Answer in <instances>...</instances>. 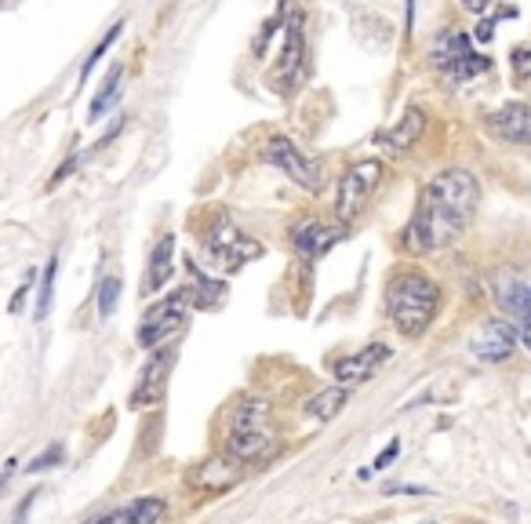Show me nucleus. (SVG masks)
Masks as SVG:
<instances>
[{"label":"nucleus","mask_w":531,"mask_h":524,"mask_svg":"<svg viewBox=\"0 0 531 524\" xmlns=\"http://www.w3.org/2000/svg\"><path fill=\"white\" fill-rule=\"evenodd\" d=\"M481 204V182L470 168H444L422 182L415 212L404 226V252L433 255L459 244Z\"/></svg>","instance_id":"nucleus-1"},{"label":"nucleus","mask_w":531,"mask_h":524,"mask_svg":"<svg viewBox=\"0 0 531 524\" xmlns=\"http://www.w3.org/2000/svg\"><path fill=\"white\" fill-rule=\"evenodd\" d=\"M441 310V284L419 266H401L386 281V317L401 339H422Z\"/></svg>","instance_id":"nucleus-2"},{"label":"nucleus","mask_w":531,"mask_h":524,"mask_svg":"<svg viewBox=\"0 0 531 524\" xmlns=\"http://www.w3.org/2000/svg\"><path fill=\"white\" fill-rule=\"evenodd\" d=\"M222 448H226L230 459H237V463H244V466L270 463L273 455L281 452V434H277L273 408L266 397L248 393V397H241V401L233 404L230 415H226Z\"/></svg>","instance_id":"nucleus-3"},{"label":"nucleus","mask_w":531,"mask_h":524,"mask_svg":"<svg viewBox=\"0 0 531 524\" xmlns=\"http://www.w3.org/2000/svg\"><path fill=\"white\" fill-rule=\"evenodd\" d=\"M201 248H204L208 266H215V270H222V273H237L241 266H248L251 259H259V255L266 252L262 241H255L251 233H244L226 212L215 215L208 230L201 233Z\"/></svg>","instance_id":"nucleus-4"},{"label":"nucleus","mask_w":531,"mask_h":524,"mask_svg":"<svg viewBox=\"0 0 531 524\" xmlns=\"http://www.w3.org/2000/svg\"><path fill=\"white\" fill-rule=\"evenodd\" d=\"M430 62L441 70L444 81L451 84H470L481 73L491 70L488 55H481V51L473 48V33L459 30V26H448V30H441L433 37Z\"/></svg>","instance_id":"nucleus-5"},{"label":"nucleus","mask_w":531,"mask_h":524,"mask_svg":"<svg viewBox=\"0 0 531 524\" xmlns=\"http://www.w3.org/2000/svg\"><path fill=\"white\" fill-rule=\"evenodd\" d=\"M262 161L273 164V168H281L299 190L313 193V197L324 190V179H328V175H324V161L302 150L291 135H281V131H277V135H270V139L262 142Z\"/></svg>","instance_id":"nucleus-6"},{"label":"nucleus","mask_w":531,"mask_h":524,"mask_svg":"<svg viewBox=\"0 0 531 524\" xmlns=\"http://www.w3.org/2000/svg\"><path fill=\"white\" fill-rule=\"evenodd\" d=\"M386 179V161L379 157H364V161H353L346 172L339 175V190H335V219L339 222H353L357 215L368 208V201L375 197V190Z\"/></svg>","instance_id":"nucleus-7"},{"label":"nucleus","mask_w":531,"mask_h":524,"mask_svg":"<svg viewBox=\"0 0 531 524\" xmlns=\"http://www.w3.org/2000/svg\"><path fill=\"white\" fill-rule=\"evenodd\" d=\"M302 73H306V15L291 11L284 15V44L277 62L266 70V84L277 95H291L302 84Z\"/></svg>","instance_id":"nucleus-8"},{"label":"nucleus","mask_w":531,"mask_h":524,"mask_svg":"<svg viewBox=\"0 0 531 524\" xmlns=\"http://www.w3.org/2000/svg\"><path fill=\"white\" fill-rule=\"evenodd\" d=\"M190 310H193V303H190V295H186V288H179V292L157 299L150 310L142 313L139 332H135V339H139L142 350H157V346L171 343V339L186 328Z\"/></svg>","instance_id":"nucleus-9"},{"label":"nucleus","mask_w":531,"mask_h":524,"mask_svg":"<svg viewBox=\"0 0 531 524\" xmlns=\"http://www.w3.org/2000/svg\"><path fill=\"white\" fill-rule=\"evenodd\" d=\"M175 361H179V346L164 343V346H157V350H150V361L142 364L139 379H135V390H131V397H128L131 408H153V404L164 401Z\"/></svg>","instance_id":"nucleus-10"},{"label":"nucleus","mask_w":531,"mask_h":524,"mask_svg":"<svg viewBox=\"0 0 531 524\" xmlns=\"http://www.w3.org/2000/svg\"><path fill=\"white\" fill-rule=\"evenodd\" d=\"M390 357H393V350L386 343H368L364 350H353V353H346V357H339V361L331 364V375H335V383H342V386H361V383H368V379H375Z\"/></svg>","instance_id":"nucleus-11"},{"label":"nucleus","mask_w":531,"mask_h":524,"mask_svg":"<svg viewBox=\"0 0 531 524\" xmlns=\"http://www.w3.org/2000/svg\"><path fill=\"white\" fill-rule=\"evenodd\" d=\"M342 237H346V222L310 219V222H299V226L291 230V248H295L306 262H317V259H324Z\"/></svg>","instance_id":"nucleus-12"},{"label":"nucleus","mask_w":531,"mask_h":524,"mask_svg":"<svg viewBox=\"0 0 531 524\" xmlns=\"http://www.w3.org/2000/svg\"><path fill=\"white\" fill-rule=\"evenodd\" d=\"M470 350H473V357H477V361H484V364L510 361L513 350H517V328H513L510 321L491 317V321H484L481 328H477Z\"/></svg>","instance_id":"nucleus-13"},{"label":"nucleus","mask_w":531,"mask_h":524,"mask_svg":"<svg viewBox=\"0 0 531 524\" xmlns=\"http://www.w3.org/2000/svg\"><path fill=\"white\" fill-rule=\"evenodd\" d=\"M422 131H426V110H422V106H408V110L397 117V124L382 128L379 135H375V146H379L382 153H390V157H404V153H411L419 146Z\"/></svg>","instance_id":"nucleus-14"},{"label":"nucleus","mask_w":531,"mask_h":524,"mask_svg":"<svg viewBox=\"0 0 531 524\" xmlns=\"http://www.w3.org/2000/svg\"><path fill=\"white\" fill-rule=\"evenodd\" d=\"M488 131L510 146H531V106L528 102H502L488 113Z\"/></svg>","instance_id":"nucleus-15"},{"label":"nucleus","mask_w":531,"mask_h":524,"mask_svg":"<svg viewBox=\"0 0 531 524\" xmlns=\"http://www.w3.org/2000/svg\"><path fill=\"white\" fill-rule=\"evenodd\" d=\"M244 463L230 459V455H222V459H204L190 470V488L197 492H208V495H226L230 488L241 484V470Z\"/></svg>","instance_id":"nucleus-16"},{"label":"nucleus","mask_w":531,"mask_h":524,"mask_svg":"<svg viewBox=\"0 0 531 524\" xmlns=\"http://www.w3.org/2000/svg\"><path fill=\"white\" fill-rule=\"evenodd\" d=\"M164 510L168 506H164L161 495H142V499H131V503L117 506V510H110V514L102 517H91L84 524H161Z\"/></svg>","instance_id":"nucleus-17"},{"label":"nucleus","mask_w":531,"mask_h":524,"mask_svg":"<svg viewBox=\"0 0 531 524\" xmlns=\"http://www.w3.org/2000/svg\"><path fill=\"white\" fill-rule=\"evenodd\" d=\"M175 277V233H161V241L153 244L150 262H146V277H142V292L157 295L164 284Z\"/></svg>","instance_id":"nucleus-18"},{"label":"nucleus","mask_w":531,"mask_h":524,"mask_svg":"<svg viewBox=\"0 0 531 524\" xmlns=\"http://www.w3.org/2000/svg\"><path fill=\"white\" fill-rule=\"evenodd\" d=\"M186 270H190V277H193V281L186 284L190 303L197 306V310H215V306H222V299H226V284L211 281V277L201 270V266H197V262H186Z\"/></svg>","instance_id":"nucleus-19"},{"label":"nucleus","mask_w":531,"mask_h":524,"mask_svg":"<svg viewBox=\"0 0 531 524\" xmlns=\"http://www.w3.org/2000/svg\"><path fill=\"white\" fill-rule=\"evenodd\" d=\"M346 404H350V386L335 383V386H328V390L313 393L310 401H306V415L317 419V423H331Z\"/></svg>","instance_id":"nucleus-20"},{"label":"nucleus","mask_w":531,"mask_h":524,"mask_svg":"<svg viewBox=\"0 0 531 524\" xmlns=\"http://www.w3.org/2000/svg\"><path fill=\"white\" fill-rule=\"evenodd\" d=\"M121 81H124V66H121V62H113L110 73H106V81L99 84V91H95V95H91V102H88V121L91 124H99L102 113L117 106V99H121Z\"/></svg>","instance_id":"nucleus-21"},{"label":"nucleus","mask_w":531,"mask_h":524,"mask_svg":"<svg viewBox=\"0 0 531 524\" xmlns=\"http://www.w3.org/2000/svg\"><path fill=\"white\" fill-rule=\"evenodd\" d=\"M55 277H59V255H51L41 277V292H37V306H33V321H48L51 303H55Z\"/></svg>","instance_id":"nucleus-22"},{"label":"nucleus","mask_w":531,"mask_h":524,"mask_svg":"<svg viewBox=\"0 0 531 524\" xmlns=\"http://www.w3.org/2000/svg\"><path fill=\"white\" fill-rule=\"evenodd\" d=\"M284 15H288V0H281L277 4V11H273L270 19L262 22L259 33H255V41H251V59H262L266 55V48H270V41L277 37V30L284 26Z\"/></svg>","instance_id":"nucleus-23"},{"label":"nucleus","mask_w":531,"mask_h":524,"mask_svg":"<svg viewBox=\"0 0 531 524\" xmlns=\"http://www.w3.org/2000/svg\"><path fill=\"white\" fill-rule=\"evenodd\" d=\"M117 303H121V277H102L99 288H95V310H99V321H110Z\"/></svg>","instance_id":"nucleus-24"},{"label":"nucleus","mask_w":531,"mask_h":524,"mask_svg":"<svg viewBox=\"0 0 531 524\" xmlns=\"http://www.w3.org/2000/svg\"><path fill=\"white\" fill-rule=\"evenodd\" d=\"M121 33H124V22H113L110 30H106V37H102V41L95 44V48H91V55H88V59H84V66H81V84H88L91 70H95V66H99V59H102V55H106V51L113 48V41H117V37H121Z\"/></svg>","instance_id":"nucleus-25"},{"label":"nucleus","mask_w":531,"mask_h":524,"mask_svg":"<svg viewBox=\"0 0 531 524\" xmlns=\"http://www.w3.org/2000/svg\"><path fill=\"white\" fill-rule=\"evenodd\" d=\"M62 463V444H48L37 459H30V466H26V474H44V470H51V466H59Z\"/></svg>","instance_id":"nucleus-26"},{"label":"nucleus","mask_w":531,"mask_h":524,"mask_svg":"<svg viewBox=\"0 0 531 524\" xmlns=\"http://www.w3.org/2000/svg\"><path fill=\"white\" fill-rule=\"evenodd\" d=\"M81 164H84V153H70V157H66V161H62L59 168H55V175H51V182H48L51 190H55V186H59V182H66V179H70V175L77 172V168H81Z\"/></svg>","instance_id":"nucleus-27"},{"label":"nucleus","mask_w":531,"mask_h":524,"mask_svg":"<svg viewBox=\"0 0 531 524\" xmlns=\"http://www.w3.org/2000/svg\"><path fill=\"white\" fill-rule=\"evenodd\" d=\"M510 62H513V70H517V77H528L531 81V44H517V48L510 51Z\"/></svg>","instance_id":"nucleus-28"},{"label":"nucleus","mask_w":531,"mask_h":524,"mask_svg":"<svg viewBox=\"0 0 531 524\" xmlns=\"http://www.w3.org/2000/svg\"><path fill=\"white\" fill-rule=\"evenodd\" d=\"M397 455H401V444H397V441H390V448H386V452H382L379 459L371 463V470H375V474H382V470H386V466H390L393 459H397Z\"/></svg>","instance_id":"nucleus-29"},{"label":"nucleus","mask_w":531,"mask_h":524,"mask_svg":"<svg viewBox=\"0 0 531 524\" xmlns=\"http://www.w3.org/2000/svg\"><path fill=\"white\" fill-rule=\"evenodd\" d=\"M495 22H499V19H481V22H477V30H473V41L488 44L491 33H495Z\"/></svg>","instance_id":"nucleus-30"},{"label":"nucleus","mask_w":531,"mask_h":524,"mask_svg":"<svg viewBox=\"0 0 531 524\" xmlns=\"http://www.w3.org/2000/svg\"><path fill=\"white\" fill-rule=\"evenodd\" d=\"M33 503H37V492H33V495H26V499H22V503H19V510H15V521H11V524H26V514H30V506Z\"/></svg>","instance_id":"nucleus-31"},{"label":"nucleus","mask_w":531,"mask_h":524,"mask_svg":"<svg viewBox=\"0 0 531 524\" xmlns=\"http://www.w3.org/2000/svg\"><path fill=\"white\" fill-rule=\"evenodd\" d=\"M30 284H33V277H26V281L19 284V292H15V299H11V306H8L11 313H19V310H22V299H26V292H30Z\"/></svg>","instance_id":"nucleus-32"},{"label":"nucleus","mask_w":531,"mask_h":524,"mask_svg":"<svg viewBox=\"0 0 531 524\" xmlns=\"http://www.w3.org/2000/svg\"><path fill=\"white\" fill-rule=\"evenodd\" d=\"M15 459H8V463H4V470H0V495H4V488H8L11 484V477H15Z\"/></svg>","instance_id":"nucleus-33"},{"label":"nucleus","mask_w":531,"mask_h":524,"mask_svg":"<svg viewBox=\"0 0 531 524\" xmlns=\"http://www.w3.org/2000/svg\"><path fill=\"white\" fill-rule=\"evenodd\" d=\"M462 8L470 11V15H484L491 8V0H462Z\"/></svg>","instance_id":"nucleus-34"},{"label":"nucleus","mask_w":531,"mask_h":524,"mask_svg":"<svg viewBox=\"0 0 531 524\" xmlns=\"http://www.w3.org/2000/svg\"><path fill=\"white\" fill-rule=\"evenodd\" d=\"M521 335H524V343H528V350H531V306L524 310V317H521Z\"/></svg>","instance_id":"nucleus-35"},{"label":"nucleus","mask_w":531,"mask_h":524,"mask_svg":"<svg viewBox=\"0 0 531 524\" xmlns=\"http://www.w3.org/2000/svg\"><path fill=\"white\" fill-rule=\"evenodd\" d=\"M404 19H408V33H411V26H415V0H408V15Z\"/></svg>","instance_id":"nucleus-36"}]
</instances>
